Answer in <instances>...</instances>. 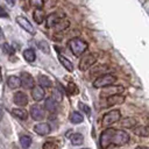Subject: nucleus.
<instances>
[{
  "instance_id": "nucleus-20",
  "label": "nucleus",
  "mask_w": 149,
  "mask_h": 149,
  "mask_svg": "<svg viewBox=\"0 0 149 149\" xmlns=\"http://www.w3.org/2000/svg\"><path fill=\"white\" fill-rule=\"evenodd\" d=\"M70 141H71V143L73 146H80L84 142V136L81 134H79V133H74L73 135H71Z\"/></svg>"
},
{
  "instance_id": "nucleus-23",
  "label": "nucleus",
  "mask_w": 149,
  "mask_h": 149,
  "mask_svg": "<svg viewBox=\"0 0 149 149\" xmlns=\"http://www.w3.org/2000/svg\"><path fill=\"white\" fill-rule=\"evenodd\" d=\"M23 56H24V59H26L27 62H29V63H31V62H34V61L36 59V55H35V51H34L33 49H27V50H24Z\"/></svg>"
},
{
  "instance_id": "nucleus-11",
  "label": "nucleus",
  "mask_w": 149,
  "mask_h": 149,
  "mask_svg": "<svg viewBox=\"0 0 149 149\" xmlns=\"http://www.w3.org/2000/svg\"><path fill=\"white\" fill-rule=\"evenodd\" d=\"M16 22H17L19 26H21L26 31H28V33H30V34H35V29H34L33 24H31L26 17H23V16H17V17H16Z\"/></svg>"
},
{
  "instance_id": "nucleus-34",
  "label": "nucleus",
  "mask_w": 149,
  "mask_h": 149,
  "mask_svg": "<svg viewBox=\"0 0 149 149\" xmlns=\"http://www.w3.org/2000/svg\"><path fill=\"white\" fill-rule=\"evenodd\" d=\"M38 45H40L38 48H40L43 52H49V48H48V44H47L45 42H40Z\"/></svg>"
},
{
  "instance_id": "nucleus-19",
  "label": "nucleus",
  "mask_w": 149,
  "mask_h": 149,
  "mask_svg": "<svg viewBox=\"0 0 149 149\" xmlns=\"http://www.w3.org/2000/svg\"><path fill=\"white\" fill-rule=\"evenodd\" d=\"M33 17H34V20H35L36 23H38V24L42 23L43 20H44V13H43V10L41 8H36L34 10V13H33Z\"/></svg>"
},
{
  "instance_id": "nucleus-14",
  "label": "nucleus",
  "mask_w": 149,
  "mask_h": 149,
  "mask_svg": "<svg viewBox=\"0 0 149 149\" xmlns=\"http://www.w3.org/2000/svg\"><path fill=\"white\" fill-rule=\"evenodd\" d=\"M34 130L36 134L38 135H47L50 133V126L45 122H42V123H37L35 127H34Z\"/></svg>"
},
{
  "instance_id": "nucleus-38",
  "label": "nucleus",
  "mask_w": 149,
  "mask_h": 149,
  "mask_svg": "<svg viewBox=\"0 0 149 149\" xmlns=\"http://www.w3.org/2000/svg\"><path fill=\"white\" fill-rule=\"evenodd\" d=\"M1 80H2V76H1V66H0V83H1Z\"/></svg>"
},
{
  "instance_id": "nucleus-4",
  "label": "nucleus",
  "mask_w": 149,
  "mask_h": 149,
  "mask_svg": "<svg viewBox=\"0 0 149 149\" xmlns=\"http://www.w3.org/2000/svg\"><path fill=\"white\" fill-rule=\"evenodd\" d=\"M115 81H116V77L115 76H113V74H102V76L98 77L93 81V86L95 88H101V87H105L107 85L114 84Z\"/></svg>"
},
{
  "instance_id": "nucleus-10",
  "label": "nucleus",
  "mask_w": 149,
  "mask_h": 149,
  "mask_svg": "<svg viewBox=\"0 0 149 149\" xmlns=\"http://www.w3.org/2000/svg\"><path fill=\"white\" fill-rule=\"evenodd\" d=\"M44 88L41 86V85H34L31 87V97L35 101H41L43 98H44Z\"/></svg>"
},
{
  "instance_id": "nucleus-12",
  "label": "nucleus",
  "mask_w": 149,
  "mask_h": 149,
  "mask_svg": "<svg viewBox=\"0 0 149 149\" xmlns=\"http://www.w3.org/2000/svg\"><path fill=\"white\" fill-rule=\"evenodd\" d=\"M13 99H14V102L16 105H19V106H26L28 104V97H27V94L23 93V92H20V91L14 94V98Z\"/></svg>"
},
{
  "instance_id": "nucleus-25",
  "label": "nucleus",
  "mask_w": 149,
  "mask_h": 149,
  "mask_svg": "<svg viewBox=\"0 0 149 149\" xmlns=\"http://www.w3.org/2000/svg\"><path fill=\"white\" fill-rule=\"evenodd\" d=\"M70 121L72 123H80L83 121V115L79 113V112H72L71 115H70Z\"/></svg>"
},
{
  "instance_id": "nucleus-37",
  "label": "nucleus",
  "mask_w": 149,
  "mask_h": 149,
  "mask_svg": "<svg viewBox=\"0 0 149 149\" xmlns=\"http://www.w3.org/2000/svg\"><path fill=\"white\" fill-rule=\"evenodd\" d=\"M2 116H3V111L0 108V121H1V119H2Z\"/></svg>"
},
{
  "instance_id": "nucleus-22",
  "label": "nucleus",
  "mask_w": 149,
  "mask_h": 149,
  "mask_svg": "<svg viewBox=\"0 0 149 149\" xmlns=\"http://www.w3.org/2000/svg\"><path fill=\"white\" fill-rule=\"evenodd\" d=\"M12 113H13L14 116H16V118H19V119H21V120H26V119L28 118L27 111H24V109H22V108H14V109L12 111Z\"/></svg>"
},
{
  "instance_id": "nucleus-28",
  "label": "nucleus",
  "mask_w": 149,
  "mask_h": 149,
  "mask_svg": "<svg viewBox=\"0 0 149 149\" xmlns=\"http://www.w3.org/2000/svg\"><path fill=\"white\" fill-rule=\"evenodd\" d=\"M2 50H3L7 55H13V54L15 52L14 48H13L12 45H9L8 43H3V44H2Z\"/></svg>"
},
{
  "instance_id": "nucleus-2",
  "label": "nucleus",
  "mask_w": 149,
  "mask_h": 149,
  "mask_svg": "<svg viewBox=\"0 0 149 149\" xmlns=\"http://www.w3.org/2000/svg\"><path fill=\"white\" fill-rule=\"evenodd\" d=\"M69 48L71 50V52L74 56H81L86 49H87V43L80 38H72L69 41Z\"/></svg>"
},
{
  "instance_id": "nucleus-32",
  "label": "nucleus",
  "mask_w": 149,
  "mask_h": 149,
  "mask_svg": "<svg viewBox=\"0 0 149 149\" xmlns=\"http://www.w3.org/2000/svg\"><path fill=\"white\" fill-rule=\"evenodd\" d=\"M58 146L56 144V143H54V142H45L44 144H43V149H55V148H57Z\"/></svg>"
},
{
  "instance_id": "nucleus-33",
  "label": "nucleus",
  "mask_w": 149,
  "mask_h": 149,
  "mask_svg": "<svg viewBox=\"0 0 149 149\" xmlns=\"http://www.w3.org/2000/svg\"><path fill=\"white\" fill-rule=\"evenodd\" d=\"M104 70H108V66H106V65H99L97 69H93L92 70V74L93 73H99V72H101Z\"/></svg>"
},
{
  "instance_id": "nucleus-9",
  "label": "nucleus",
  "mask_w": 149,
  "mask_h": 149,
  "mask_svg": "<svg viewBox=\"0 0 149 149\" xmlns=\"http://www.w3.org/2000/svg\"><path fill=\"white\" fill-rule=\"evenodd\" d=\"M30 115L35 121H41L44 118V111L40 105H34L30 107Z\"/></svg>"
},
{
  "instance_id": "nucleus-36",
  "label": "nucleus",
  "mask_w": 149,
  "mask_h": 149,
  "mask_svg": "<svg viewBox=\"0 0 149 149\" xmlns=\"http://www.w3.org/2000/svg\"><path fill=\"white\" fill-rule=\"evenodd\" d=\"M5 1H6V2H7L9 6H13V5L15 3V0H5Z\"/></svg>"
},
{
  "instance_id": "nucleus-29",
  "label": "nucleus",
  "mask_w": 149,
  "mask_h": 149,
  "mask_svg": "<svg viewBox=\"0 0 149 149\" xmlns=\"http://www.w3.org/2000/svg\"><path fill=\"white\" fill-rule=\"evenodd\" d=\"M68 92L70 94H77L78 93V88H77V86L73 83H69V85H68Z\"/></svg>"
},
{
  "instance_id": "nucleus-3",
  "label": "nucleus",
  "mask_w": 149,
  "mask_h": 149,
  "mask_svg": "<svg viewBox=\"0 0 149 149\" xmlns=\"http://www.w3.org/2000/svg\"><path fill=\"white\" fill-rule=\"evenodd\" d=\"M121 119V113L119 109H112L109 112H107L104 116H102V120H101V125L105 126V127H108L115 122H118L119 120Z\"/></svg>"
},
{
  "instance_id": "nucleus-26",
  "label": "nucleus",
  "mask_w": 149,
  "mask_h": 149,
  "mask_svg": "<svg viewBox=\"0 0 149 149\" xmlns=\"http://www.w3.org/2000/svg\"><path fill=\"white\" fill-rule=\"evenodd\" d=\"M135 125H136V121L133 118H126L121 121V126L125 128H133Z\"/></svg>"
},
{
  "instance_id": "nucleus-16",
  "label": "nucleus",
  "mask_w": 149,
  "mask_h": 149,
  "mask_svg": "<svg viewBox=\"0 0 149 149\" xmlns=\"http://www.w3.org/2000/svg\"><path fill=\"white\" fill-rule=\"evenodd\" d=\"M44 107L47 108V111H49V112H51V113H55L56 109H57V101H56L52 97L47 98V100H45V102H44Z\"/></svg>"
},
{
  "instance_id": "nucleus-35",
  "label": "nucleus",
  "mask_w": 149,
  "mask_h": 149,
  "mask_svg": "<svg viewBox=\"0 0 149 149\" xmlns=\"http://www.w3.org/2000/svg\"><path fill=\"white\" fill-rule=\"evenodd\" d=\"M0 17H8V13L6 12V9H3V7L0 6Z\"/></svg>"
},
{
  "instance_id": "nucleus-27",
  "label": "nucleus",
  "mask_w": 149,
  "mask_h": 149,
  "mask_svg": "<svg viewBox=\"0 0 149 149\" xmlns=\"http://www.w3.org/2000/svg\"><path fill=\"white\" fill-rule=\"evenodd\" d=\"M20 143L23 148H28L30 144H31V137L28 136V135H22L20 137Z\"/></svg>"
},
{
  "instance_id": "nucleus-21",
  "label": "nucleus",
  "mask_w": 149,
  "mask_h": 149,
  "mask_svg": "<svg viewBox=\"0 0 149 149\" xmlns=\"http://www.w3.org/2000/svg\"><path fill=\"white\" fill-rule=\"evenodd\" d=\"M69 24H70V22L68 21V20H65V17H63L61 21H58L54 27L56 28V31H63V30H65L68 27H69Z\"/></svg>"
},
{
  "instance_id": "nucleus-24",
  "label": "nucleus",
  "mask_w": 149,
  "mask_h": 149,
  "mask_svg": "<svg viewBox=\"0 0 149 149\" xmlns=\"http://www.w3.org/2000/svg\"><path fill=\"white\" fill-rule=\"evenodd\" d=\"M38 83H40V85L42 87H50L51 86V80L44 74H40L38 76Z\"/></svg>"
},
{
  "instance_id": "nucleus-8",
  "label": "nucleus",
  "mask_w": 149,
  "mask_h": 149,
  "mask_svg": "<svg viewBox=\"0 0 149 149\" xmlns=\"http://www.w3.org/2000/svg\"><path fill=\"white\" fill-rule=\"evenodd\" d=\"M20 80H21V85L24 87V88H31L35 84H34V78L30 73H27V72H22L21 76H20Z\"/></svg>"
},
{
  "instance_id": "nucleus-17",
  "label": "nucleus",
  "mask_w": 149,
  "mask_h": 149,
  "mask_svg": "<svg viewBox=\"0 0 149 149\" xmlns=\"http://www.w3.org/2000/svg\"><path fill=\"white\" fill-rule=\"evenodd\" d=\"M58 59H59V62H61V64L68 70V71H73V64L71 63V61H69L66 57H64V56H62V55H58Z\"/></svg>"
},
{
  "instance_id": "nucleus-5",
  "label": "nucleus",
  "mask_w": 149,
  "mask_h": 149,
  "mask_svg": "<svg viewBox=\"0 0 149 149\" xmlns=\"http://www.w3.org/2000/svg\"><path fill=\"white\" fill-rule=\"evenodd\" d=\"M95 62H97V56L94 54H87V55L81 57V59L79 62V70L80 71H86L92 65H94Z\"/></svg>"
},
{
  "instance_id": "nucleus-6",
  "label": "nucleus",
  "mask_w": 149,
  "mask_h": 149,
  "mask_svg": "<svg viewBox=\"0 0 149 149\" xmlns=\"http://www.w3.org/2000/svg\"><path fill=\"white\" fill-rule=\"evenodd\" d=\"M122 92H123V86L111 84V85L105 86V88H102V91H101V97L105 98V97H109V95L118 94V93H122Z\"/></svg>"
},
{
  "instance_id": "nucleus-1",
  "label": "nucleus",
  "mask_w": 149,
  "mask_h": 149,
  "mask_svg": "<svg viewBox=\"0 0 149 149\" xmlns=\"http://www.w3.org/2000/svg\"><path fill=\"white\" fill-rule=\"evenodd\" d=\"M129 141V135L123 130L107 128L100 135V147L106 149L109 146H123Z\"/></svg>"
},
{
  "instance_id": "nucleus-39",
  "label": "nucleus",
  "mask_w": 149,
  "mask_h": 149,
  "mask_svg": "<svg viewBox=\"0 0 149 149\" xmlns=\"http://www.w3.org/2000/svg\"><path fill=\"white\" fill-rule=\"evenodd\" d=\"M0 31H1V29H0Z\"/></svg>"
},
{
  "instance_id": "nucleus-15",
  "label": "nucleus",
  "mask_w": 149,
  "mask_h": 149,
  "mask_svg": "<svg viewBox=\"0 0 149 149\" xmlns=\"http://www.w3.org/2000/svg\"><path fill=\"white\" fill-rule=\"evenodd\" d=\"M7 86H8L9 88H13V90L20 87V86H21V80H20V78L16 77V76H10V77H8V79H7Z\"/></svg>"
},
{
  "instance_id": "nucleus-30",
  "label": "nucleus",
  "mask_w": 149,
  "mask_h": 149,
  "mask_svg": "<svg viewBox=\"0 0 149 149\" xmlns=\"http://www.w3.org/2000/svg\"><path fill=\"white\" fill-rule=\"evenodd\" d=\"M30 5L35 8H42L44 5V1L43 0H30Z\"/></svg>"
},
{
  "instance_id": "nucleus-18",
  "label": "nucleus",
  "mask_w": 149,
  "mask_h": 149,
  "mask_svg": "<svg viewBox=\"0 0 149 149\" xmlns=\"http://www.w3.org/2000/svg\"><path fill=\"white\" fill-rule=\"evenodd\" d=\"M136 135L139 136H142V137H147L149 135V128L147 126H139V127H135L134 130H133Z\"/></svg>"
},
{
  "instance_id": "nucleus-7",
  "label": "nucleus",
  "mask_w": 149,
  "mask_h": 149,
  "mask_svg": "<svg viewBox=\"0 0 149 149\" xmlns=\"http://www.w3.org/2000/svg\"><path fill=\"white\" fill-rule=\"evenodd\" d=\"M63 17H65V15H64V13H62V12H54V13H51V14H49L48 16H47V22H45V27L47 28H52L58 21H61Z\"/></svg>"
},
{
  "instance_id": "nucleus-13",
  "label": "nucleus",
  "mask_w": 149,
  "mask_h": 149,
  "mask_svg": "<svg viewBox=\"0 0 149 149\" xmlns=\"http://www.w3.org/2000/svg\"><path fill=\"white\" fill-rule=\"evenodd\" d=\"M123 101H125V97L121 95V93H118V94H113V95L107 97V105L108 106L119 105V104H122Z\"/></svg>"
},
{
  "instance_id": "nucleus-31",
  "label": "nucleus",
  "mask_w": 149,
  "mask_h": 149,
  "mask_svg": "<svg viewBox=\"0 0 149 149\" xmlns=\"http://www.w3.org/2000/svg\"><path fill=\"white\" fill-rule=\"evenodd\" d=\"M78 106H79V108H80L81 111H84L87 115H90L91 109H90V107H88V106H86V105H85V104H83V102H79V105H78Z\"/></svg>"
}]
</instances>
